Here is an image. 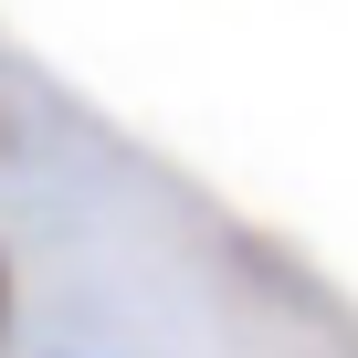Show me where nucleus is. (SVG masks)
<instances>
[{
  "mask_svg": "<svg viewBox=\"0 0 358 358\" xmlns=\"http://www.w3.org/2000/svg\"><path fill=\"white\" fill-rule=\"evenodd\" d=\"M0 337H11V264H0Z\"/></svg>",
  "mask_w": 358,
  "mask_h": 358,
  "instance_id": "nucleus-1",
  "label": "nucleus"
}]
</instances>
